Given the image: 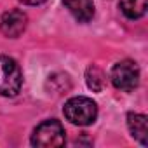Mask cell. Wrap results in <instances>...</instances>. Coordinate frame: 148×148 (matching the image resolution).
I'll list each match as a JSON object with an SVG mask.
<instances>
[{"mask_svg": "<svg viewBox=\"0 0 148 148\" xmlns=\"http://www.w3.org/2000/svg\"><path fill=\"white\" fill-rule=\"evenodd\" d=\"M63 113L66 120H70L75 125H89L96 120L98 117V106L91 98L86 96H77L71 98L64 103Z\"/></svg>", "mask_w": 148, "mask_h": 148, "instance_id": "obj_1", "label": "cell"}, {"mask_svg": "<svg viewBox=\"0 0 148 148\" xmlns=\"http://www.w3.org/2000/svg\"><path fill=\"white\" fill-rule=\"evenodd\" d=\"M66 141L64 136V127L61 125L59 120H44L42 124L37 125V129L32 134V145L38 148H54V146H63Z\"/></svg>", "mask_w": 148, "mask_h": 148, "instance_id": "obj_2", "label": "cell"}, {"mask_svg": "<svg viewBox=\"0 0 148 148\" xmlns=\"http://www.w3.org/2000/svg\"><path fill=\"white\" fill-rule=\"evenodd\" d=\"M23 84V73L19 64L9 58L0 56V94L2 96H16Z\"/></svg>", "mask_w": 148, "mask_h": 148, "instance_id": "obj_3", "label": "cell"}, {"mask_svg": "<svg viewBox=\"0 0 148 148\" xmlns=\"http://www.w3.org/2000/svg\"><path fill=\"white\" fill-rule=\"evenodd\" d=\"M112 84L120 91H134L139 84V68L132 59H124L112 68Z\"/></svg>", "mask_w": 148, "mask_h": 148, "instance_id": "obj_4", "label": "cell"}, {"mask_svg": "<svg viewBox=\"0 0 148 148\" xmlns=\"http://www.w3.org/2000/svg\"><path fill=\"white\" fill-rule=\"evenodd\" d=\"M26 25H28V16L19 9H11L4 12L2 19H0V30L9 38H18L19 35H23Z\"/></svg>", "mask_w": 148, "mask_h": 148, "instance_id": "obj_5", "label": "cell"}, {"mask_svg": "<svg viewBox=\"0 0 148 148\" xmlns=\"http://www.w3.org/2000/svg\"><path fill=\"white\" fill-rule=\"evenodd\" d=\"M63 4L80 23H89L94 18V0H63Z\"/></svg>", "mask_w": 148, "mask_h": 148, "instance_id": "obj_6", "label": "cell"}, {"mask_svg": "<svg viewBox=\"0 0 148 148\" xmlns=\"http://www.w3.org/2000/svg\"><path fill=\"white\" fill-rule=\"evenodd\" d=\"M127 127L134 139H138L143 146L148 145V119L143 113H129L127 115Z\"/></svg>", "mask_w": 148, "mask_h": 148, "instance_id": "obj_7", "label": "cell"}, {"mask_svg": "<svg viewBox=\"0 0 148 148\" xmlns=\"http://www.w3.org/2000/svg\"><path fill=\"white\" fill-rule=\"evenodd\" d=\"M120 9L125 18L139 19L146 12V0H120Z\"/></svg>", "mask_w": 148, "mask_h": 148, "instance_id": "obj_8", "label": "cell"}, {"mask_svg": "<svg viewBox=\"0 0 148 148\" xmlns=\"http://www.w3.org/2000/svg\"><path fill=\"white\" fill-rule=\"evenodd\" d=\"M86 82H87L89 89H92L94 92H101L105 87V73L98 66L91 64L86 71Z\"/></svg>", "mask_w": 148, "mask_h": 148, "instance_id": "obj_9", "label": "cell"}, {"mask_svg": "<svg viewBox=\"0 0 148 148\" xmlns=\"http://www.w3.org/2000/svg\"><path fill=\"white\" fill-rule=\"evenodd\" d=\"M21 4H25V5H40V4H44L45 0H19Z\"/></svg>", "mask_w": 148, "mask_h": 148, "instance_id": "obj_10", "label": "cell"}]
</instances>
